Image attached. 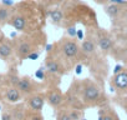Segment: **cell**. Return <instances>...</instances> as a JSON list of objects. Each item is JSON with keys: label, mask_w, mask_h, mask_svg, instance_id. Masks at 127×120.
I'll return each mask as SVG.
<instances>
[{"label": "cell", "mask_w": 127, "mask_h": 120, "mask_svg": "<svg viewBox=\"0 0 127 120\" xmlns=\"http://www.w3.org/2000/svg\"><path fill=\"white\" fill-rule=\"evenodd\" d=\"M47 18L51 24L70 29L77 24H82L87 30H95L98 28L96 13L82 0H64V1L47 10Z\"/></svg>", "instance_id": "1"}, {"label": "cell", "mask_w": 127, "mask_h": 120, "mask_svg": "<svg viewBox=\"0 0 127 120\" xmlns=\"http://www.w3.org/2000/svg\"><path fill=\"white\" fill-rule=\"evenodd\" d=\"M47 21V9L37 0H24L13 6V14L9 21L16 31L35 33L44 30Z\"/></svg>", "instance_id": "2"}, {"label": "cell", "mask_w": 127, "mask_h": 120, "mask_svg": "<svg viewBox=\"0 0 127 120\" xmlns=\"http://www.w3.org/2000/svg\"><path fill=\"white\" fill-rule=\"evenodd\" d=\"M65 96V106L67 108L84 110L86 108L103 106L106 104V96L102 85L91 78L74 80Z\"/></svg>", "instance_id": "3"}, {"label": "cell", "mask_w": 127, "mask_h": 120, "mask_svg": "<svg viewBox=\"0 0 127 120\" xmlns=\"http://www.w3.org/2000/svg\"><path fill=\"white\" fill-rule=\"evenodd\" d=\"M49 50L52 51L67 69L71 71L74 68L84 63V54L81 50V44L79 39L70 35H64L60 40L49 46ZM46 50V51H49Z\"/></svg>", "instance_id": "4"}, {"label": "cell", "mask_w": 127, "mask_h": 120, "mask_svg": "<svg viewBox=\"0 0 127 120\" xmlns=\"http://www.w3.org/2000/svg\"><path fill=\"white\" fill-rule=\"evenodd\" d=\"M14 41V49H15V56L19 60H25L30 55L35 53H40L47 41V35L44 30L35 31V33H21V35L13 39Z\"/></svg>", "instance_id": "5"}, {"label": "cell", "mask_w": 127, "mask_h": 120, "mask_svg": "<svg viewBox=\"0 0 127 120\" xmlns=\"http://www.w3.org/2000/svg\"><path fill=\"white\" fill-rule=\"evenodd\" d=\"M44 65H45V79L49 80V83H46V88L59 86L61 78L69 73L61 60L50 50L47 51V54L45 56Z\"/></svg>", "instance_id": "6"}, {"label": "cell", "mask_w": 127, "mask_h": 120, "mask_svg": "<svg viewBox=\"0 0 127 120\" xmlns=\"http://www.w3.org/2000/svg\"><path fill=\"white\" fill-rule=\"evenodd\" d=\"M105 14L110 18L112 26L120 31H127V3H108L103 6Z\"/></svg>", "instance_id": "7"}, {"label": "cell", "mask_w": 127, "mask_h": 120, "mask_svg": "<svg viewBox=\"0 0 127 120\" xmlns=\"http://www.w3.org/2000/svg\"><path fill=\"white\" fill-rule=\"evenodd\" d=\"M94 34H95V39H96V43H97L100 51L105 56L113 55L115 46H116V39L112 36V34L108 33L107 30L102 29V28L95 29Z\"/></svg>", "instance_id": "8"}, {"label": "cell", "mask_w": 127, "mask_h": 120, "mask_svg": "<svg viewBox=\"0 0 127 120\" xmlns=\"http://www.w3.org/2000/svg\"><path fill=\"white\" fill-rule=\"evenodd\" d=\"M15 88H18V90L23 94L24 98H26L34 93H39V91L46 89V85L44 83L32 80L30 76H19Z\"/></svg>", "instance_id": "9"}, {"label": "cell", "mask_w": 127, "mask_h": 120, "mask_svg": "<svg viewBox=\"0 0 127 120\" xmlns=\"http://www.w3.org/2000/svg\"><path fill=\"white\" fill-rule=\"evenodd\" d=\"M45 96H46V101L47 104L57 110L62 106H65V103H66V96L61 91V89L59 86H49L46 88L45 90Z\"/></svg>", "instance_id": "10"}, {"label": "cell", "mask_w": 127, "mask_h": 120, "mask_svg": "<svg viewBox=\"0 0 127 120\" xmlns=\"http://www.w3.org/2000/svg\"><path fill=\"white\" fill-rule=\"evenodd\" d=\"M111 85L117 95H126L127 94V69L116 73L111 79Z\"/></svg>", "instance_id": "11"}, {"label": "cell", "mask_w": 127, "mask_h": 120, "mask_svg": "<svg viewBox=\"0 0 127 120\" xmlns=\"http://www.w3.org/2000/svg\"><path fill=\"white\" fill-rule=\"evenodd\" d=\"M45 103H46L45 91L34 93V94H31V95H29V96L25 98V105H26V108L30 109V110L42 111Z\"/></svg>", "instance_id": "12"}, {"label": "cell", "mask_w": 127, "mask_h": 120, "mask_svg": "<svg viewBox=\"0 0 127 120\" xmlns=\"http://www.w3.org/2000/svg\"><path fill=\"white\" fill-rule=\"evenodd\" d=\"M13 56H15L14 41L5 38L0 43V59L4 60V61H9Z\"/></svg>", "instance_id": "13"}, {"label": "cell", "mask_w": 127, "mask_h": 120, "mask_svg": "<svg viewBox=\"0 0 127 120\" xmlns=\"http://www.w3.org/2000/svg\"><path fill=\"white\" fill-rule=\"evenodd\" d=\"M4 99H5L8 103H10V104H16V103H19L20 100H23L24 96H23V94L18 90V88H15V86H13V85H9V86H6V88L4 89Z\"/></svg>", "instance_id": "14"}, {"label": "cell", "mask_w": 127, "mask_h": 120, "mask_svg": "<svg viewBox=\"0 0 127 120\" xmlns=\"http://www.w3.org/2000/svg\"><path fill=\"white\" fill-rule=\"evenodd\" d=\"M13 14V6H6L0 3V28L9 24Z\"/></svg>", "instance_id": "15"}, {"label": "cell", "mask_w": 127, "mask_h": 120, "mask_svg": "<svg viewBox=\"0 0 127 120\" xmlns=\"http://www.w3.org/2000/svg\"><path fill=\"white\" fill-rule=\"evenodd\" d=\"M98 120H120V116L117 115V113L112 108L107 106V108H103L100 110Z\"/></svg>", "instance_id": "16"}, {"label": "cell", "mask_w": 127, "mask_h": 120, "mask_svg": "<svg viewBox=\"0 0 127 120\" xmlns=\"http://www.w3.org/2000/svg\"><path fill=\"white\" fill-rule=\"evenodd\" d=\"M56 120H74L69 113L67 106H62L56 110Z\"/></svg>", "instance_id": "17"}, {"label": "cell", "mask_w": 127, "mask_h": 120, "mask_svg": "<svg viewBox=\"0 0 127 120\" xmlns=\"http://www.w3.org/2000/svg\"><path fill=\"white\" fill-rule=\"evenodd\" d=\"M23 120H44V116H42L41 111L26 109V113H25V116H24Z\"/></svg>", "instance_id": "18"}, {"label": "cell", "mask_w": 127, "mask_h": 120, "mask_svg": "<svg viewBox=\"0 0 127 120\" xmlns=\"http://www.w3.org/2000/svg\"><path fill=\"white\" fill-rule=\"evenodd\" d=\"M69 109V113L71 115V118L74 120H81L82 116H84V110L81 109H76V108H67Z\"/></svg>", "instance_id": "19"}, {"label": "cell", "mask_w": 127, "mask_h": 120, "mask_svg": "<svg viewBox=\"0 0 127 120\" xmlns=\"http://www.w3.org/2000/svg\"><path fill=\"white\" fill-rule=\"evenodd\" d=\"M1 120H14V118H13L10 110H5V111H3V114H1Z\"/></svg>", "instance_id": "20"}, {"label": "cell", "mask_w": 127, "mask_h": 120, "mask_svg": "<svg viewBox=\"0 0 127 120\" xmlns=\"http://www.w3.org/2000/svg\"><path fill=\"white\" fill-rule=\"evenodd\" d=\"M92 1H94L95 4H97V5L105 6V5H107V4L110 3V0H92Z\"/></svg>", "instance_id": "21"}, {"label": "cell", "mask_w": 127, "mask_h": 120, "mask_svg": "<svg viewBox=\"0 0 127 120\" xmlns=\"http://www.w3.org/2000/svg\"><path fill=\"white\" fill-rule=\"evenodd\" d=\"M1 4H4L6 6H14V3L11 0H1Z\"/></svg>", "instance_id": "22"}, {"label": "cell", "mask_w": 127, "mask_h": 120, "mask_svg": "<svg viewBox=\"0 0 127 120\" xmlns=\"http://www.w3.org/2000/svg\"><path fill=\"white\" fill-rule=\"evenodd\" d=\"M126 50H127V48H126ZM121 60H122L123 63H126V64H127V54H125V55L121 58Z\"/></svg>", "instance_id": "23"}, {"label": "cell", "mask_w": 127, "mask_h": 120, "mask_svg": "<svg viewBox=\"0 0 127 120\" xmlns=\"http://www.w3.org/2000/svg\"><path fill=\"white\" fill-rule=\"evenodd\" d=\"M4 39H5V35H4V33H3L1 30H0V43H1Z\"/></svg>", "instance_id": "24"}]
</instances>
